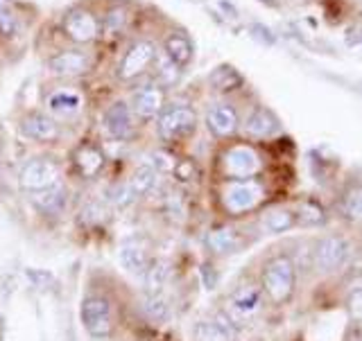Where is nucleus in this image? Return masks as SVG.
Instances as JSON below:
<instances>
[{"label":"nucleus","mask_w":362,"mask_h":341,"mask_svg":"<svg viewBox=\"0 0 362 341\" xmlns=\"http://www.w3.org/2000/svg\"><path fill=\"white\" fill-rule=\"evenodd\" d=\"M62 28L75 43H90L100 37V23L88 9H71L64 16Z\"/></svg>","instance_id":"9b49d317"},{"label":"nucleus","mask_w":362,"mask_h":341,"mask_svg":"<svg viewBox=\"0 0 362 341\" xmlns=\"http://www.w3.org/2000/svg\"><path fill=\"white\" fill-rule=\"evenodd\" d=\"M79 319L93 339H109L116 330V310L105 294H88L79 308Z\"/></svg>","instance_id":"f03ea898"},{"label":"nucleus","mask_w":362,"mask_h":341,"mask_svg":"<svg viewBox=\"0 0 362 341\" xmlns=\"http://www.w3.org/2000/svg\"><path fill=\"white\" fill-rule=\"evenodd\" d=\"M168 278H170V265L165 260H152L150 267H147V271L143 274L145 294H163Z\"/></svg>","instance_id":"a878e982"},{"label":"nucleus","mask_w":362,"mask_h":341,"mask_svg":"<svg viewBox=\"0 0 362 341\" xmlns=\"http://www.w3.org/2000/svg\"><path fill=\"white\" fill-rule=\"evenodd\" d=\"M150 165L156 169L158 174H165V172H175V167H177V161H175V156L173 154H168V152H163V150H156V152H152V156H150Z\"/></svg>","instance_id":"473e14b6"},{"label":"nucleus","mask_w":362,"mask_h":341,"mask_svg":"<svg viewBox=\"0 0 362 341\" xmlns=\"http://www.w3.org/2000/svg\"><path fill=\"white\" fill-rule=\"evenodd\" d=\"M18 131L34 143H54L62 136L59 122L50 118L48 113H41V111L23 116L18 122Z\"/></svg>","instance_id":"9d476101"},{"label":"nucleus","mask_w":362,"mask_h":341,"mask_svg":"<svg viewBox=\"0 0 362 341\" xmlns=\"http://www.w3.org/2000/svg\"><path fill=\"white\" fill-rule=\"evenodd\" d=\"M107 158L102 154V150L93 143H84L75 147L73 152V165L77 169V174L82 179H93L102 172V167H105Z\"/></svg>","instance_id":"dca6fc26"},{"label":"nucleus","mask_w":362,"mask_h":341,"mask_svg":"<svg viewBox=\"0 0 362 341\" xmlns=\"http://www.w3.org/2000/svg\"><path fill=\"white\" fill-rule=\"evenodd\" d=\"M209 82L215 90H233L243 84V77L238 75L231 66H220V68H215L213 75L209 77Z\"/></svg>","instance_id":"cd10ccee"},{"label":"nucleus","mask_w":362,"mask_h":341,"mask_svg":"<svg viewBox=\"0 0 362 341\" xmlns=\"http://www.w3.org/2000/svg\"><path fill=\"white\" fill-rule=\"evenodd\" d=\"M127 11H124L122 7H116V9H111L109 14L105 16V30L107 32H118L122 28V23L127 20Z\"/></svg>","instance_id":"f704fd0d"},{"label":"nucleus","mask_w":362,"mask_h":341,"mask_svg":"<svg viewBox=\"0 0 362 341\" xmlns=\"http://www.w3.org/2000/svg\"><path fill=\"white\" fill-rule=\"evenodd\" d=\"M165 107V93L158 84H147L139 88L132 97V111L143 120H152L161 116Z\"/></svg>","instance_id":"f8f14e48"},{"label":"nucleus","mask_w":362,"mask_h":341,"mask_svg":"<svg viewBox=\"0 0 362 341\" xmlns=\"http://www.w3.org/2000/svg\"><path fill=\"white\" fill-rule=\"evenodd\" d=\"M139 199L134 195V190L129 186V181H122V184H116V186H111L109 192H107V201H109V206L113 208H127L132 206V203Z\"/></svg>","instance_id":"c85d7f7f"},{"label":"nucleus","mask_w":362,"mask_h":341,"mask_svg":"<svg viewBox=\"0 0 362 341\" xmlns=\"http://www.w3.org/2000/svg\"><path fill=\"white\" fill-rule=\"evenodd\" d=\"M243 246V235L233 226H218L206 235V249L213 256H231Z\"/></svg>","instance_id":"6ab92c4d"},{"label":"nucleus","mask_w":362,"mask_h":341,"mask_svg":"<svg viewBox=\"0 0 362 341\" xmlns=\"http://www.w3.org/2000/svg\"><path fill=\"white\" fill-rule=\"evenodd\" d=\"M32 203L37 206L39 213H45V215H59L64 208H66V201H68V195H66V188L59 184L50 190H43V192H34L30 195Z\"/></svg>","instance_id":"5701e85b"},{"label":"nucleus","mask_w":362,"mask_h":341,"mask_svg":"<svg viewBox=\"0 0 362 341\" xmlns=\"http://www.w3.org/2000/svg\"><path fill=\"white\" fill-rule=\"evenodd\" d=\"M281 124L276 116L267 109H256L252 116L245 120V133H249L252 138H272L274 133H279Z\"/></svg>","instance_id":"aec40b11"},{"label":"nucleus","mask_w":362,"mask_h":341,"mask_svg":"<svg viewBox=\"0 0 362 341\" xmlns=\"http://www.w3.org/2000/svg\"><path fill=\"white\" fill-rule=\"evenodd\" d=\"M195 127H197V113L186 104H175V107L163 109L156 124L158 136H161V140L165 143H177V140L188 138V136L195 131Z\"/></svg>","instance_id":"6e6552de"},{"label":"nucleus","mask_w":362,"mask_h":341,"mask_svg":"<svg viewBox=\"0 0 362 341\" xmlns=\"http://www.w3.org/2000/svg\"><path fill=\"white\" fill-rule=\"evenodd\" d=\"M260 229L267 235H279L286 233L290 229L297 226V215H294L290 208H269L260 215Z\"/></svg>","instance_id":"412c9836"},{"label":"nucleus","mask_w":362,"mask_h":341,"mask_svg":"<svg viewBox=\"0 0 362 341\" xmlns=\"http://www.w3.org/2000/svg\"><path fill=\"white\" fill-rule=\"evenodd\" d=\"M346 308H349V314L354 316L356 321L362 323V287H356L354 292L349 294Z\"/></svg>","instance_id":"c9c22d12"},{"label":"nucleus","mask_w":362,"mask_h":341,"mask_svg":"<svg viewBox=\"0 0 362 341\" xmlns=\"http://www.w3.org/2000/svg\"><path fill=\"white\" fill-rule=\"evenodd\" d=\"M156 184H158V172L150 163H143V165L136 167L132 179H129V186H132L134 195L139 197V199L150 195V192L156 188Z\"/></svg>","instance_id":"393cba45"},{"label":"nucleus","mask_w":362,"mask_h":341,"mask_svg":"<svg viewBox=\"0 0 362 341\" xmlns=\"http://www.w3.org/2000/svg\"><path fill=\"white\" fill-rule=\"evenodd\" d=\"M7 7V0H0V9H5Z\"/></svg>","instance_id":"4c0bfd02"},{"label":"nucleus","mask_w":362,"mask_h":341,"mask_svg":"<svg viewBox=\"0 0 362 341\" xmlns=\"http://www.w3.org/2000/svg\"><path fill=\"white\" fill-rule=\"evenodd\" d=\"M179 75H181L179 66H177L173 59H168V56L163 54L161 59H158V79H161V82H163L165 86H170V84H175V82H177Z\"/></svg>","instance_id":"2f4dec72"},{"label":"nucleus","mask_w":362,"mask_h":341,"mask_svg":"<svg viewBox=\"0 0 362 341\" xmlns=\"http://www.w3.org/2000/svg\"><path fill=\"white\" fill-rule=\"evenodd\" d=\"M143 314L154 323H165L173 316V310H170V301L163 297V294H145L143 299Z\"/></svg>","instance_id":"bb28decb"},{"label":"nucleus","mask_w":362,"mask_h":341,"mask_svg":"<svg viewBox=\"0 0 362 341\" xmlns=\"http://www.w3.org/2000/svg\"><path fill=\"white\" fill-rule=\"evenodd\" d=\"M342 213L349 222H362V188H354L342 201Z\"/></svg>","instance_id":"c756f323"},{"label":"nucleus","mask_w":362,"mask_h":341,"mask_svg":"<svg viewBox=\"0 0 362 341\" xmlns=\"http://www.w3.org/2000/svg\"><path fill=\"white\" fill-rule=\"evenodd\" d=\"M263 308H265V292L258 285H240L226 299V316L235 325L254 321L263 312Z\"/></svg>","instance_id":"0eeeda50"},{"label":"nucleus","mask_w":362,"mask_h":341,"mask_svg":"<svg viewBox=\"0 0 362 341\" xmlns=\"http://www.w3.org/2000/svg\"><path fill=\"white\" fill-rule=\"evenodd\" d=\"M206 127L218 138H229L240 127V118L231 104H213L206 111Z\"/></svg>","instance_id":"4468645a"},{"label":"nucleus","mask_w":362,"mask_h":341,"mask_svg":"<svg viewBox=\"0 0 362 341\" xmlns=\"http://www.w3.org/2000/svg\"><path fill=\"white\" fill-rule=\"evenodd\" d=\"M90 54L86 52H79V50H66L59 52L48 59V68L59 77H77V75H84L90 71Z\"/></svg>","instance_id":"ddd939ff"},{"label":"nucleus","mask_w":362,"mask_h":341,"mask_svg":"<svg viewBox=\"0 0 362 341\" xmlns=\"http://www.w3.org/2000/svg\"><path fill=\"white\" fill-rule=\"evenodd\" d=\"M165 56L173 59L179 68L190 64L192 59V43L184 32H175L165 39Z\"/></svg>","instance_id":"b1692460"},{"label":"nucleus","mask_w":362,"mask_h":341,"mask_svg":"<svg viewBox=\"0 0 362 341\" xmlns=\"http://www.w3.org/2000/svg\"><path fill=\"white\" fill-rule=\"evenodd\" d=\"M118 260L122 269L127 271V274H134V276H141L147 271V267H150V256H147V249L136 242V240H127L124 244H120L118 249Z\"/></svg>","instance_id":"a211bd4d"},{"label":"nucleus","mask_w":362,"mask_h":341,"mask_svg":"<svg viewBox=\"0 0 362 341\" xmlns=\"http://www.w3.org/2000/svg\"><path fill=\"white\" fill-rule=\"evenodd\" d=\"M16 32H18V23L14 14H11L7 7L0 9V34H3V37H14Z\"/></svg>","instance_id":"72a5a7b5"},{"label":"nucleus","mask_w":362,"mask_h":341,"mask_svg":"<svg viewBox=\"0 0 362 341\" xmlns=\"http://www.w3.org/2000/svg\"><path fill=\"white\" fill-rule=\"evenodd\" d=\"M297 222H301V224H308V226L322 224V222H324V210H322L320 206H317V203L305 201V203H301V208H299Z\"/></svg>","instance_id":"7c9ffc66"},{"label":"nucleus","mask_w":362,"mask_h":341,"mask_svg":"<svg viewBox=\"0 0 362 341\" xmlns=\"http://www.w3.org/2000/svg\"><path fill=\"white\" fill-rule=\"evenodd\" d=\"M59 184H62V167H59V163L52 161L48 156L30 158V161L21 167L18 186L25 192H30V195L50 190Z\"/></svg>","instance_id":"39448f33"},{"label":"nucleus","mask_w":362,"mask_h":341,"mask_svg":"<svg viewBox=\"0 0 362 341\" xmlns=\"http://www.w3.org/2000/svg\"><path fill=\"white\" fill-rule=\"evenodd\" d=\"M156 59V48L152 41H136L132 48L124 52L122 61L118 66V77L122 82H129V79H136L139 75H143L150 64Z\"/></svg>","instance_id":"1a4fd4ad"},{"label":"nucleus","mask_w":362,"mask_h":341,"mask_svg":"<svg viewBox=\"0 0 362 341\" xmlns=\"http://www.w3.org/2000/svg\"><path fill=\"white\" fill-rule=\"evenodd\" d=\"M265 201V186L258 179H245V181H226L220 192L222 210L233 217H240L256 210Z\"/></svg>","instance_id":"f257e3e1"},{"label":"nucleus","mask_w":362,"mask_h":341,"mask_svg":"<svg viewBox=\"0 0 362 341\" xmlns=\"http://www.w3.org/2000/svg\"><path fill=\"white\" fill-rule=\"evenodd\" d=\"M105 129L113 140H129L134 136L132 109L124 102L111 104L105 113Z\"/></svg>","instance_id":"2eb2a0df"},{"label":"nucleus","mask_w":362,"mask_h":341,"mask_svg":"<svg viewBox=\"0 0 362 341\" xmlns=\"http://www.w3.org/2000/svg\"><path fill=\"white\" fill-rule=\"evenodd\" d=\"M197 341H233L235 339V323L224 314H218L215 319L199 321L195 325Z\"/></svg>","instance_id":"f3484780"},{"label":"nucleus","mask_w":362,"mask_h":341,"mask_svg":"<svg viewBox=\"0 0 362 341\" xmlns=\"http://www.w3.org/2000/svg\"><path fill=\"white\" fill-rule=\"evenodd\" d=\"M220 167H222V174L229 181H245V179H256L260 174L263 161H260V156L254 147L233 145L222 154Z\"/></svg>","instance_id":"423d86ee"},{"label":"nucleus","mask_w":362,"mask_h":341,"mask_svg":"<svg viewBox=\"0 0 362 341\" xmlns=\"http://www.w3.org/2000/svg\"><path fill=\"white\" fill-rule=\"evenodd\" d=\"M48 107L59 120H71L82 111V97L73 90H54L48 100Z\"/></svg>","instance_id":"4be33fe9"},{"label":"nucleus","mask_w":362,"mask_h":341,"mask_svg":"<svg viewBox=\"0 0 362 341\" xmlns=\"http://www.w3.org/2000/svg\"><path fill=\"white\" fill-rule=\"evenodd\" d=\"M354 256V246L344 235L328 233L322 235L313 246V265L320 274H337L342 271Z\"/></svg>","instance_id":"20e7f679"},{"label":"nucleus","mask_w":362,"mask_h":341,"mask_svg":"<svg viewBox=\"0 0 362 341\" xmlns=\"http://www.w3.org/2000/svg\"><path fill=\"white\" fill-rule=\"evenodd\" d=\"M258 3H263V5H269V7H276V5H279V0H258Z\"/></svg>","instance_id":"e433bc0d"},{"label":"nucleus","mask_w":362,"mask_h":341,"mask_svg":"<svg viewBox=\"0 0 362 341\" xmlns=\"http://www.w3.org/2000/svg\"><path fill=\"white\" fill-rule=\"evenodd\" d=\"M294 285H297V267H294L292 258L288 256H276L272 258L263 269V280L260 287L274 303H286L294 294Z\"/></svg>","instance_id":"7ed1b4c3"}]
</instances>
